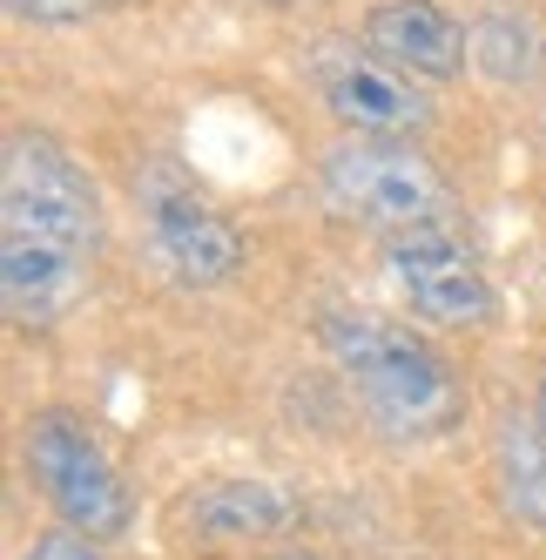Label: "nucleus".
<instances>
[{
  "label": "nucleus",
  "mask_w": 546,
  "mask_h": 560,
  "mask_svg": "<svg viewBox=\"0 0 546 560\" xmlns=\"http://www.w3.org/2000/svg\"><path fill=\"white\" fill-rule=\"evenodd\" d=\"M21 560H102V547L88 534H74V527H55V534H34V547Z\"/></svg>",
  "instance_id": "ddd939ff"
},
{
  "label": "nucleus",
  "mask_w": 546,
  "mask_h": 560,
  "mask_svg": "<svg viewBox=\"0 0 546 560\" xmlns=\"http://www.w3.org/2000/svg\"><path fill=\"white\" fill-rule=\"evenodd\" d=\"M297 527V493L263 472H229L176 500V534L189 547H250Z\"/></svg>",
  "instance_id": "6e6552de"
},
{
  "label": "nucleus",
  "mask_w": 546,
  "mask_h": 560,
  "mask_svg": "<svg viewBox=\"0 0 546 560\" xmlns=\"http://www.w3.org/2000/svg\"><path fill=\"white\" fill-rule=\"evenodd\" d=\"M21 453H27V472H34V487H41V500L61 513V527L88 534L95 547L129 534V513H135L129 506V479L115 472L108 446L74 412H61V406L27 412Z\"/></svg>",
  "instance_id": "39448f33"
},
{
  "label": "nucleus",
  "mask_w": 546,
  "mask_h": 560,
  "mask_svg": "<svg viewBox=\"0 0 546 560\" xmlns=\"http://www.w3.org/2000/svg\"><path fill=\"white\" fill-rule=\"evenodd\" d=\"M473 61H479L486 74H499V82H520V74L533 68V34H526V21L486 14V21L473 27Z\"/></svg>",
  "instance_id": "9b49d317"
},
{
  "label": "nucleus",
  "mask_w": 546,
  "mask_h": 560,
  "mask_svg": "<svg viewBox=\"0 0 546 560\" xmlns=\"http://www.w3.org/2000/svg\"><path fill=\"white\" fill-rule=\"evenodd\" d=\"M533 419H539V432H546V372H539V392H533Z\"/></svg>",
  "instance_id": "4468645a"
},
{
  "label": "nucleus",
  "mask_w": 546,
  "mask_h": 560,
  "mask_svg": "<svg viewBox=\"0 0 546 560\" xmlns=\"http://www.w3.org/2000/svg\"><path fill=\"white\" fill-rule=\"evenodd\" d=\"M310 89H318V102L337 115V122L351 136H392L405 142L412 129L432 122V102L418 95V82L405 68H392L384 55L358 48V42H318L304 61Z\"/></svg>",
  "instance_id": "423d86ee"
},
{
  "label": "nucleus",
  "mask_w": 546,
  "mask_h": 560,
  "mask_svg": "<svg viewBox=\"0 0 546 560\" xmlns=\"http://www.w3.org/2000/svg\"><path fill=\"white\" fill-rule=\"evenodd\" d=\"M135 217L155 270L182 291H216L250 264V236L237 230V217L216 210L176 163L135 170Z\"/></svg>",
  "instance_id": "20e7f679"
},
{
  "label": "nucleus",
  "mask_w": 546,
  "mask_h": 560,
  "mask_svg": "<svg viewBox=\"0 0 546 560\" xmlns=\"http://www.w3.org/2000/svg\"><path fill=\"white\" fill-rule=\"evenodd\" d=\"M492 479H499V500H506V513L520 520V527H533V534H546V432H539V419L526 412H513L499 425V439H492Z\"/></svg>",
  "instance_id": "9d476101"
},
{
  "label": "nucleus",
  "mask_w": 546,
  "mask_h": 560,
  "mask_svg": "<svg viewBox=\"0 0 546 560\" xmlns=\"http://www.w3.org/2000/svg\"><path fill=\"white\" fill-rule=\"evenodd\" d=\"M21 21H48V27H68V21H88L102 8H122V0H8Z\"/></svg>",
  "instance_id": "f8f14e48"
},
{
  "label": "nucleus",
  "mask_w": 546,
  "mask_h": 560,
  "mask_svg": "<svg viewBox=\"0 0 546 560\" xmlns=\"http://www.w3.org/2000/svg\"><path fill=\"white\" fill-rule=\"evenodd\" d=\"M102 264V189L61 136L14 129L0 155V298L21 331H48L88 298Z\"/></svg>",
  "instance_id": "f257e3e1"
},
{
  "label": "nucleus",
  "mask_w": 546,
  "mask_h": 560,
  "mask_svg": "<svg viewBox=\"0 0 546 560\" xmlns=\"http://www.w3.org/2000/svg\"><path fill=\"white\" fill-rule=\"evenodd\" d=\"M270 560H324V553H310V547H284V553H270Z\"/></svg>",
  "instance_id": "2eb2a0df"
},
{
  "label": "nucleus",
  "mask_w": 546,
  "mask_h": 560,
  "mask_svg": "<svg viewBox=\"0 0 546 560\" xmlns=\"http://www.w3.org/2000/svg\"><path fill=\"white\" fill-rule=\"evenodd\" d=\"M318 196L337 223L412 236V230H459L452 183L425 163L412 142L392 136H344L318 163Z\"/></svg>",
  "instance_id": "7ed1b4c3"
},
{
  "label": "nucleus",
  "mask_w": 546,
  "mask_h": 560,
  "mask_svg": "<svg viewBox=\"0 0 546 560\" xmlns=\"http://www.w3.org/2000/svg\"><path fill=\"white\" fill-rule=\"evenodd\" d=\"M318 338L337 358L344 385L358 392V406L371 412L378 432H392V439H446L465 419L459 372L425 338H412L405 325H392V317L324 311Z\"/></svg>",
  "instance_id": "f03ea898"
},
{
  "label": "nucleus",
  "mask_w": 546,
  "mask_h": 560,
  "mask_svg": "<svg viewBox=\"0 0 546 560\" xmlns=\"http://www.w3.org/2000/svg\"><path fill=\"white\" fill-rule=\"evenodd\" d=\"M365 48L405 68L412 82H452L473 61V34H465L439 0H384L365 14Z\"/></svg>",
  "instance_id": "1a4fd4ad"
},
{
  "label": "nucleus",
  "mask_w": 546,
  "mask_h": 560,
  "mask_svg": "<svg viewBox=\"0 0 546 560\" xmlns=\"http://www.w3.org/2000/svg\"><path fill=\"white\" fill-rule=\"evenodd\" d=\"M384 264H392L399 298L412 304V317H425V325H446V331H479V325H492L499 298H492L486 270H479L473 244H465L459 230H412V236H392Z\"/></svg>",
  "instance_id": "0eeeda50"
}]
</instances>
